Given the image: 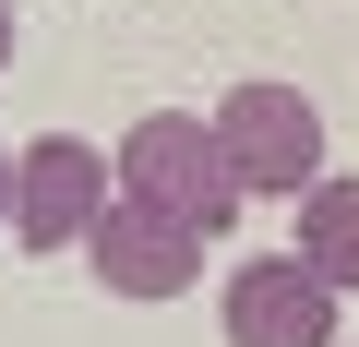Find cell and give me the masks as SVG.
<instances>
[{"instance_id":"cell-3","label":"cell","mask_w":359,"mask_h":347,"mask_svg":"<svg viewBox=\"0 0 359 347\" xmlns=\"http://www.w3.org/2000/svg\"><path fill=\"white\" fill-rule=\"evenodd\" d=\"M335 311H347V287L287 240V252H240L228 264V299H216V323H228V347H335Z\"/></svg>"},{"instance_id":"cell-6","label":"cell","mask_w":359,"mask_h":347,"mask_svg":"<svg viewBox=\"0 0 359 347\" xmlns=\"http://www.w3.org/2000/svg\"><path fill=\"white\" fill-rule=\"evenodd\" d=\"M299 252L359 299V168H335V180H311V192H299Z\"/></svg>"},{"instance_id":"cell-4","label":"cell","mask_w":359,"mask_h":347,"mask_svg":"<svg viewBox=\"0 0 359 347\" xmlns=\"http://www.w3.org/2000/svg\"><path fill=\"white\" fill-rule=\"evenodd\" d=\"M108 204H120V144H84V132H36L25 144V204H13L25 252H84Z\"/></svg>"},{"instance_id":"cell-7","label":"cell","mask_w":359,"mask_h":347,"mask_svg":"<svg viewBox=\"0 0 359 347\" xmlns=\"http://www.w3.org/2000/svg\"><path fill=\"white\" fill-rule=\"evenodd\" d=\"M13 204H25V144H0V240H13Z\"/></svg>"},{"instance_id":"cell-2","label":"cell","mask_w":359,"mask_h":347,"mask_svg":"<svg viewBox=\"0 0 359 347\" xmlns=\"http://www.w3.org/2000/svg\"><path fill=\"white\" fill-rule=\"evenodd\" d=\"M216 144H228V168H240V192H276V204H299L311 180H323V108L299 96V84H228L216 96Z\"/></svg>"},{"instance_id":"cell-5","label":"cell","mask_w":359,"mask_h":347,"mask_svg":"<svg viewBox=\"0 0 359 347\" xmlns=\"http://www.w3.org/2000/svg\"><path fill=\"white\" fill-rule=\"evenodd\" d=\"M84 264H96L108 299H180V287L204 275V228H192V216H168V204H132V192H120V204L96 216Z\"/></svg>"},{"instance_id":"cell-8","label":"cell","mask_w":359,"mask_h":347,"mask_svg":"<svg viewBox=\"0 0 359 347\" xmlns=\"http://www.w3.org/2000/svg\"><path fill=\"white\" fill-rule=\"evenodd\" d=\"M0 72H13V0H0Z\"/></svg>"},{"instance_id":"cell-1","label":"cell","mask_w":359,"mask_h":347,"mask_svg":"<svg viewBox=\"0 0 359 347\" xmlns=\"http://www.w3.org/2000/svg\"><path fill=\"white\" fill-rule=\"evenodd\" d=\"M120 192L192 216L204 240L240 228V168H228V144H216V108H144V120L120 132Z\"/></svg>"}]
</instances>
